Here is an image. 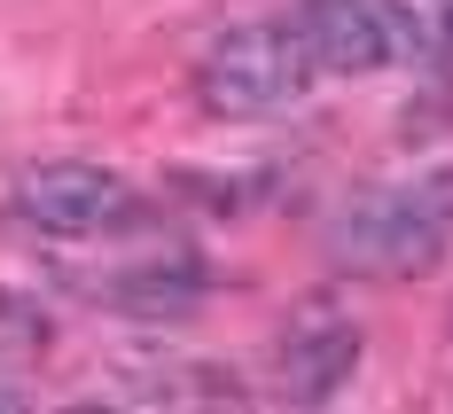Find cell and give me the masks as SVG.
Masks as SVG:
<instances>
[{
    "label": "cell",
    "instance_id": "1",
    "mask_svg": "<svg viewBox=\"0 0 453 414\" xmlns=\"http://www.w3.org/2000/svg\"><path fill=\"white\" fill-rule=\"evenodd\" d=\"M328 250L360 274H430L453 250V165L414 172L399 188H367L336 219Z\"/></svg>",
    "mask_w": 453,
    "mask_h": 414
},
{
    "label": "cell",
    "instance_id": "2",
    "mask_svg": "<svg viewBox=\"0 0 453 414\" xmlns=\"http://www.w3.org/2000/svg\"><path fill=\"white\" fill-rule=\"evenodd\" d=\"M313 79L320 71H313V47H305L297 24H242V32H226V40L203 47L196 102L211 118H273V110H289Z\"/></svg>",
    "mask_w": 453,
    "mask_h": 414
},
{
    "label": "cell",
    "instance_id": "3",
    "mask_svg": "<svg viewBox=\"0 0 453 414\" xmlns=\"http://www.w3.org/2000/svg\"><path fill=\"white\" fill-rule=\"evenodd\" d=\"M297 32L313 47L320 79H375V71L422 55V16L399 0H305Z\"/></svg>",
    "mask_w": 453,
    "mask_h": 414
},
{
    "label": "cell",
    "instance_id": "4",
    "mask_svg": "<svg viewBox=\"0 0 453 414\" xmlns=\"http://www.w3.org/2000/svg\"><path fill=\"white\" fill-rule=\"evenodd\" d=\"M16 211L47 234H118L141 219V196L102 165H32L16 180Z\"/></svg>",
    "mask_w": 453,
    "mask_h": 414
},
{
    "label": "cell",
    "instance_id": "5",
    "mask_svg": "<svg viewBox=\"0 0 453 414\" xmlns=\"http://www.w3.org/2000/svg\"><path fill=\"white\" fill-rule=\"evenodd\" d=\"M273 368H281V391L289 399H336L352 368H360V328L344 321V305L336 297H305V305H289V328H281V344H273Z\"/></svg>",
    "mask_w": 453,
    "mask_h": 414
},
{
    "label": "cell",
    "instance_id": "6",
    "mask_svg": "<svg viewBox=\"0 0 453 414\" xmlns=\"http://www.w3.org/2000/svg\"><path fill=\"white\" fill-rule=\"evenodd\" d=\"M438 8H446V24H453V0H438Z\"/></svg>",
    "mask_w": 453,
    "mask_h": 414
},
{
    "label": "cell",
    "instance_id": "7",
    "mask_svg": "<svg viewBox=\"0 0 453 414\" xmlns=\"http://www.w3.org/2000/svg\"><path fill=\"white\" fill-rule=\"evenodd\" d=\"M0 407H8V391H0Z\"/></svg>",
    "mask_w": 453,
    "mask_h": 414
}]
</instances>
